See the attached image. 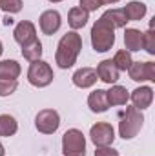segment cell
<instances>
[{
  "instance_id": "13",
  "label": "cell",
  "mask_w": 155,
  "mask_h": 156,
  "mask_svg": "<svg viewBox=\"0 0 155 156\" xmlns=\"http://www.w3.org/2000/svg\"><path fill=\"white\" fill-rule=\"evenodd\" d=\"M97 76H99V80H102L104 83H115L117 80H119V69L115 67V64L112 62V60H102L99 66H97Z\"/></svg>"
},
{
  "instance_id": "30",
  "label": "cell",
  "mask_w": 155,
  "mask_h": 156,
  "mask_svg": "<svg viewBox=\"0 0 155 156\" xmlns=\"http://www.w3.org/2000/svg\"><path fill=\"white\" fill-rule=\"evenodd\" d=\"M119 0H102V4H117Z\"/></svg>"
},
{
  "instance_id": "3",
  "label": "cell",
  "mask_w": 155,
  "mask_h": 156,
  "mask_svg": "<svg viewBox=\"0 0 155 156\" xmlns=\"http://www.w3.org/2000/svg\"><path fill=\"white\" fill-rule=\"evenodd\" d=\"M142 123H144V116L139 109H135L133 105L131 107H126L124 113H120V122H119V134L124 138V140H131L139 134V131L142 129Z\"/></svg>"
},
{
  "instance_id": "22",
  "label": "cell",
  "mask_w": 155,
  "mask_h": 156,
  "mask_svg": "<svg viewBox=\"0 0 155 156\" xmlns=\"http://www.w3.org/2000/svg\"><path fill=\"white\" fill-rule=\"evenodd\" d=\"M18 131V123L11 115H0V136H13Z\"/></svg>"
},
{
  "instance_id": "33",
  "label": "cell",
  "mask_w": 155,
  "mask_h": 156,
  "mask_svg": "<svg viewBox=\"0 0 155 156\" xmlns=\"http://www.w3.org/2000/svg\"><path fill=\"white\" fill-rule=\"evenodd\" d=\"M49 2H53V4H59V2H62V0H49Z\"/></svg>"
},
{
  "instance_id": "16",
  "label": "cell",
  "mask_w": 155,
  "mask_h": 156,
  "mask_svg": "<svg viewBox=\"0 0 155 156\" xmlns=\"http://www.w3.org/2000/svg\"><path fill=\"white\" fill-rule=\"evenodd\" d=\"M124 15H126V18H128V22H137V20H141V18H144V15H146V11H148V7H146V4L144 2H137V0H133V2H128L126 5H124Z\"/></svg>"
},
{
  "instance_id": "12",
  "label": "cell",
  "mask_w": 155,
  "mask_h": 156,
  "mask_svg": "<svg viewBox=\"0 0 155 156\" xmlns=\"http://www.w3.org/2000/svg\"><path fill=\"white\" fill-rule=\"evenodd\" d=\"M71 80H73V83H75L77 87L88 89V87H91V85L97 83L99 76H97V71H95L93 67H80V69H77V71L73 73Z\"/></svg>"
},
{
  "instance_id": "18",
  "label": "cell",
  "mask_w": 155,
  "mask_h": 156,
  "mask_svg": "<svg viewBox=\"0 0 155 156\" xmlns=\"http://www.w3.org/2000/svg\"><path fill=\"white\" fill-rule=\"evenodd\" d=\"M108 94V104L112 105H126L130 100V93L124 85H112L110 91H106Z\"/></svg>"
},
{
  "instance_id": "8",
  "label": "cell",
  "mask_w": 155,
  "mask_h": 156,
  "mask_svg": "<svg viewBox=\"0 0 155 156\" xmlns=\"http://www.w3.org/2000/svg\"><path fill=\"white\" fill-rule=\"evenodd\" d=\"M128 73L133 82H144V80L155 82V64L153 62H131Z\"/></svg>"
},
{
  "instance_id": "1",
  "label": "cell",
  "mask_w": 155,
  "mask_h": 156,
  "mask_svg": "<svg viewBox=\"0 0 155 156\" xmlns=\"http://www.w3.org/2000/svg\"><path fill=\"white\" fill-rule=\"evenodd\" d=\"M82 49V37L77 31H68L57 45L55 53V62L59 64L60 69H70L75 66L78 58V53Z\"/></svg>"
},
{
  "instance_id": "21",
  "label": "cell",
  "mask_w": 155,
  "mask_h": 156,
  "mask_svg": "<svg viewBox=\"0 0 155 156\" xmlns=\"http://www.w3.org/2000/svg\"><path fill=\"white\" fill-rule=\"evenodd\" d=\"M22 56L26 60H29V62L40 60V56H42V42L37 38L31 44H28V45H22Z\"/></svg>"
},
{
  "instance_id": "27",
  "label": "cell",
  "mask_w": 155,
  "mask_h": 156,
  "mask_svg": "<svg viewBox=\"0 0 155 156\" xmlns=\"http://www.w3.org/2000/svg\"><path fill=\"white\" fill-rule=\"evenodd\" d=\"M78 2H80V7L86 9L88 13H89V11H97L100 5H104L102 0H78Z\"/></svg>"
},
{
  "instance_id": "11",
  "label": "cell",
  "mask_w": 155,
  "mask_h": 156,
  "mask_svg": "<svg viewBox=\"0 0 155 156\" xmlns=\"http://www.w3.org/2000/svg\"><path fill=\"white\" fill-rule=\"evenodd\" d=\"M130 100L133 104L135 109L142 111V109H148L153 102V89L148 87V85H142V87H137L135 91H131L130 94Z\"/></svg>"
},
{
  "instance_id": "24",
  "label": "cell",
  "mask_w": 155,
  "mask_h": 156,
  "mask_svg": "<svg viewBox=\"0 0 155 156\" xmlns=\"http://www.w3.org/2000/svg\"><path fill=\"white\" fill-rule=\"evenodd\" d=\"M142 49L148 55H155V33H153V20L150 24V29L142 33Z\"/></svg>"
},
{
  "instance_id": "2",
  "label": "cell",
  "mask_w": 155,
  "mask_h": 156,
  "mask_svg": "<svg viewBox=\"0 0 155 156\" xmlns=\"http://www.w3.org/2000/svg\"><path fill=\"white\" fill-rule=\"evenodd\" d=\"M115 44V29L99 18L91 27V45L97 53H106Z\"/></svg>"
},
{
  "instance_id": "19",
  "label": "cell",
  "mask_w": 155,
  "mask_h": 156,
  "mask_svg": "<svg viewBox=\"0 0 155 156\" xmlns=\"http://www.w3.org/2000/svg\"><path fill=\"white\" fill-rule=\"evenodd\" d=\"M22 69L17 60H2L0 62V80H17Z\"/></svg>"
},
{
  "instance_id": "17",
  "label": "cell",
  "mask_w": 155,
  "mask_h": 156,
  "mask_svg": "<svg viewBox=\"0 0 155 156\" xmlns=\"http://www.w3.org/2000/svg\"><path fill=\"white\" fill-rule=\"evenodd\" d=\"M124 45H126V51H130V53L141 51L142 49V33L139 29L128 27L124 31Z\"/></svg>"
},
{
  "instance_id": "9",
  "label": "cell",
  "mask_w": 155,
  "mask_h": 156,
  "mask_svg": "<svg viewBox=\"0 0 155 156\" xmlns=\"http://www.w3.org/2000/svg\"><path fill=\"white\" fill-rule=\"evenodd\" d=\"M60 24H62V18H60V13L55 11V9H47L40 15L39 18V26H40V31L47 37L55 35L59 29H60Z\"/></svg>"
},
{
  "instance_id": "26",
  "label": "cell",
  "mask_w": 155,
  "mask_h": 156,
  "mask_svg": "<svg viewBox=\"0 0 155 156\" xmlns=\"http://www.w3.org/2000/svg\"><path fill=\"white\" fill-rule=\"evenodd\" d=\"M22 5H24L22 0H6V2L0 4V9L4 13H18L22 9Z\"/></svg>"
},
{
  "instance_id": "4",
  "label": "cell",
  "mask_w": 155,
  "mask_h": 156,
  "mask_svg": "<svg viewBox=\"0 0 155 156\" xmlns=\"http://www.w3.org/2000/svg\"><path fill=\"white\" fill-rule=\"evenodd\" d=\"M53 69L47 62L44 60H35L29 64V69H28V82L35 87H47L51 82H53Z\"/></svg>"
},
{
  "instance_id": "34",
  "label": "cell",
  "mask_w": 155,
  "mask_h": 156,
  "mask_svg": "<svg viewBox=\"0 0 155 156\" xmlns=\"http://www.w3.org/2000/svg\"><path fill=\"white\" fill-rule=\"evenodd\" d=\"M2 2H6V0H0V4H2Z\"/></svg>"
},
{
  "instance_id": "25",
  "label": "cell",
  "mask_w": 155,
  "mask_h": 156,
  "mask_svg": "<svg viewBox=\"0 0 155 156\" xmlns=\"http://www.w3.org/2000/svg\"><path fill=\"white\" fill-rule=\"evenodd\" d=\"M18 82L17 80H0V96H9L17 91Z\"/></svg>"
},
{
  "instance_id": "10",
  "label": "cell",
  "mask_w": 155,
  "mask_h": 156,
  "mask_svg": "<svg viewBox=\"0 0 155 156\" xmlns=\"http://www.w3.org/2000/svg\"><path fill=\"white\" fill-rule=\"evenodd\" d=\"M13 37H15V42L20 44V45H28L31 44L33 40H37V27L33 22L29 20H22L17 24L15 31H13Z\"/></svg>"
},
{
  "instance_id": "31",
  "label": "cell",
  "mask_w": 155,
  "mask_h": 156,
  "mask_svg": "<svg viewBox=\"0 0 155 156\" xmlns=\"http://www.w3.org/2000/svg\"><path fill=\"white\" fill-rule=\"evenodd\" d=\"M4 154H6V149H4V145L0 144V156H4Z\"/></svg>"
},
{
  "instance_id": "14",
  "label": "cell",
  "mask_w": 155,
  "mask_h": 156,
  "mask_svg": "<svg viewBox=\"0 0 155 156\" xmlns=\"http://www.w3.org/2000/svg\"><path fill=\"white\" fill-rule=\"evenodd\" d=\"M88 105L93 113H106L110 104H108V94L104 89H97L93 93H89L88 96Z\"/></svg>"
},
{
  "instance_id": "29",
  "label": "cell",
  "mask_w": 155,
  "mask_h": 156,
  "mask_svg": "<svg viewBox=\"0 0 155 156\" xmlns=\"http://www.w3.org/2000/svg\"><path fill=\"white\" fill-rule=\"evenodd\" d=\"M4 24H6V26H11V24H13V18H11V16H6V18H4Z\"/></svg>"
},
{
  "instance_id": "32",
  "label": "cell",
  "mask_w": 155,
  "mask_h": 156,
  "mask_svg": "<svg viewBox=\"0 0 155 156\" xmlns=\"http://www.w3.org/2000/svg\"><path fill=\"white\" fill-rule=\"evenodd\" d=\"M2 53H4V45H2V42H0V56H2Z\"/></svg>"
},
{
  "instance_id": "28",
  "label": "cell",
  "mask_w": 155,
  "mask_h": 156,
  "mask_svg": "<svg viewBox=\"0 0 155 156\" xmlns=\"http://www.w3.org/2000/svg\"><path fill=\"white\" fill-rule=\"evenodd\" d=\"M95 156H119V151H115L113 147L106 145V147H97L95 149Z\"/></svg>"
},
{
  "instance_id": "20",
  "label": "cell",
  "mask_w": 155,
  "mask_h": 156,
  "mask_svg": "<svg viewBox=\"0 0 155 156\" xmlns=\"http://www.w3.org/2000/svg\"><path fill=\"white\" fill-rule=\"evenodd\" d=\"M100 18H102L108 26H112L113 29L126 27V24H128V18H126V15H124L122 9H108Z\"/></svg>"
},
{
  "instance_id": "15",
  "label": "cell",
  "mask_w": 155,
  "mask_h": 156,
  "mask_svg": "<svg viewBox=\"0 0 155 156\" xmlns=\"http://www.w3.org/2000/svg\"><path fill=\"white\" fill-rule=\"evenodd\" d=\"M88 20H89V13H88L86 9H82L80 5H78V7H71L70 13H68V24H70V27H71L73 31L82 29V27L88 24Z\"/></svg>"
},
{
  "instance_id": "7",
  "label": "cell",
  "mask_w": 155,
  "mask_h": 156,
  "mask_svg": "<svg viewBox=\"0 0 155 156\" xmlns=\"http://www.w3.org/2000/svg\"><path fill=\"white\" fill-rule=\"evenodd\" d=\"M89 138L91 142L95 144V147H106V145H112L113 140H115V131L110 123L106 122H99L95 125H91L89 129Z\"/></svg>"
},
{
  "instance_id": "23",
  "label": "cell",
  "mask_w": 155,
  "mask_h": 156,
  "mask_svg": "<svg viewBox=\"0 0 155 156\" xmlns=\"http://www.w3.org/2000/svg\"><path fill=\"white\" fill-rule=\"evenodd\" d=\"M113 64H115V67L119 71H128L130 69V66H131V53L130 51H126V49H120V51H117L115 56H113V60H112Z\"/></svg>"
},
{
  "instance_id": "5",
  "label": "cell",
  "mask_w": 155,
  "mask_h": 156,
  "mask_svg": "<svg viewBox=\"0 0 155 156\" xmlns=\"http://www.w3.org/2000/svg\"><path fill=\"white\" fill-rule=\"evenodd\" d=\"M62 154L64 156H86V138L82 131L68 129L62 136Z\"/></svg>"
},
{
  "instance_id": "6",
  "label": "cell",
  "mask_w": 155,
  "mask_h": 156,
  "mask_svg": "<svg viewBox=\"0 0 155 156\" xmlns=\"http://www.w3.org/2000/svg\"><path fill=\"white\" fill-rule=\"evenodd\" d=\"M60 125V116L55 109H42L35 118V127L42 134H53Z\"/></svg>"
}]
</instances>
